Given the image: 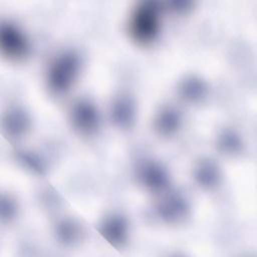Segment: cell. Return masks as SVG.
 I'll return each instance as SVG.
<instances>
[{
  "label": "cell",
  "instance_id": "cell-3",
  "mask_svg": "<svg viewBox=\"0 0 257 257\" xmlns=\"http://www.w3.org/2000/svg\"><path fill=\"white\" fill-rule=\"evenodd\" d=\"M2 51L11 58H21L26 55L28 45L23 34L13 26H3L1 30Z\"/></svg>",
  "mask_w": 257,
  "mask_h": 257
},
{
  "label": "cell",
  "instance_id": "cell-7",
  "mask_svg": "<svg viewBox=\"0 0 257 257\" xmlns=\"http://www.w3.org/2000/svg\"><path fill=\"white\" fill-rule=\"evenodd\" d=\"M159 122H160V128H161L163 132L170 133V132H172V131H175L176 127L178 126L179 117H178V115L175 113V111L167 110V111H165V113L161 116Z\"/></svg>",
  "mask_w": 257,
  "mask_h": 257
},
{
  "label": "cell",
  "instance_id": "cell-8",
  "mask_svg": "<svg viewBox=\"0 0 257 257\" xmlns=\"http://www.w3.org/2000/svg\"><path fill=\"white\" fill-rule=\"evenodd\" d=\"M118 105L116 106L115 110H114V114H115V119L117 121H119L121 124H125L128 121H131L132 117L131 114L133 113L128 103L125 101H120L119 103H117Z\"/></svg>",
  "mask_w": 257,
  "mask_h": 257
},
{
  "label": "cell",
  "instance_id": "cell-4",
  "mask_svg": "<svg viewBox=\"0 0 257 257\" xmlns=\"http://www.w3.org/2000/svg\"><path fill=\"white\" fill-rule=\"evenodd\" d=\"M73 121L82 132L89 133L97 123V113L88 102H79L73 110Z\"/></svg>",
  "mask_w": 257,
  "mask_h": 257
},
{
  "label": "cell",
  "instance_id": "cell-6",
  "mask_svg": "<svg viewBox=\"0 0 257 257\" xmlns=\"http://www.w3.org/2000/svg\"><path fill=\"white\" fill-rule=\"evenodd\" d=\"M144 179L150 186L154 188H160L166 182V175L159 168L150 166L144 173Z\"/></svg>",
  "mask_w": 257,
  "mask_h": 257
},
{
  "label": "cell",
  "instance_id": "cell-9",
  "mask_svg": "<svg viewBox=\"0 0 257 257\" xmlns=\"http://www.w3.org/2000/svg\"><path fill=\"white\" fill-rule=\"evenodd\" d=\"M199 178H200L201 182L204 183V184H207V185L213 184L216 181V171H215V168L210 166V165H206L205 168H202L200 170Z\"/></svg>",
  "mask_w": 257,
  "mask_h": 257
},
{
  "label": "cell",
  "instance_id": "cell-2",
  "mask_svg": "<svg viewBox=\"0 0 257 257\" xmlns=\"http://www.w3.org/2000/svg\"><path fill=\"white\" fill-rule=\"evenodd\" d=\"M159 19L153 6L145 5L136 10L131 22L133 38L142 44L152 42L158 35Z\"/></svg>",
  "mask_w": 257,
  "mask_h": 257
},
{
  "label": "cell",
  "instance_id": "cell-5",
  "mask_svg": "<svg viewBox=\"0 0 257 257\" xmlns=\"http://www.w3.org/2000/svg\"><path fill=\"white\" fill-rule=\"evenodd\" d=\"M102 235L113 245H121L126 238V224L118 217L107 220L100 230Z\"/></svg>",
  "mask_w": 257,
  "mask_h": 257
},
{
  "label": "cell",
  "instance_id": "cell-1",
  "mask_svg": "<svg viewBox=\"0 0 257 257\" xmlns=\"http://www.w3.org/2000/svg\"><path fill=\"white\" fill-rule=\"evenodd\" d=\"M79 68L77 57L72 53L60 56L50 67L48 82L50 87L56 92L67 90L73 83Z\"/></svg>",
  "mask_w": 257,
  "mask_h": 257
}]
</instances>
